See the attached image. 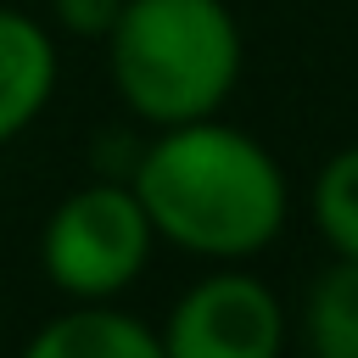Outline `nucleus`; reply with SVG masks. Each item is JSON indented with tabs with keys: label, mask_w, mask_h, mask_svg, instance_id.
Listing matches in <instances>:
<instances>
[{
	"label": "nucleus",
	"mask_w": 358,
	"mask_h": 358,
	"mask_svg": "<svg viewBox=\"0 0 358 358\" xmlns=\"http://www.w3.org/2000/svg\"><path fill=\"white\" fill-rule=\"evenodd\" d=\"M129 185L157 241L201 263H246L291 224V179L280 157L224 117L151 129Z\"/></svg>",
	"instance_id": "obj_1"
},
{
	"label": "nucleus",
	"mask_w": 358,
	"mask_h": 358,
	"mask_svg": "<svg viewBox=\"0 0 358 358\" xmlns=\"http://www.w3.org/2000/svg\"><path fill=\"white\" fill-rule=\"evenodd\" d=\"M246 39L224 0H123L106 73L140 129L218 117L241 84Z\"/></svg>",
	"instance_id": "obj_2"
},
{
	"label": "nucleus",
	"mask_w": 358,
	"mask_h": 358,
	"mask_svg": "<svg viewBox=\"0 0 358 358\" xmlns=\"http://www.w3.org/2000/svg\"><path fill=\"white\" fill-rule=\"evenodd\" d=\"M157 252V229L123 179H84L39 229V268L67 302H117Z\"/></svg>",
	"instance_id": "obj_3"
},
{
	"label": "nucleus",
	"mask_w": 358,
	"mask_h": 358,
	"mask_svg": "<svg viewBox=\"0 0 358 358\" xmlns=\"http://www.w3.org/2000/svg\"><path fill=\"white\" fill-rule=\"evenodd\" d=\"M157 341L162 358H285L291 308L263 274L218 263L168 302Z\"/></svg>",
	"instance_id": "obj_4"
},
{
	"label": "nucleus",
	"mask_w": 358,
	"mask_h": 358,
	"mask_svg": "<svg viewBox=\"0 0 358 358\" xmlns=\"http://www.w3.org/2000/svg\"><path fill=\"white\" fill-rule=\"evenodd\" d=\"M56 39L45 34L39 17L0 6V145L34 129V117L56 95Z\"/></svg>",
	"instance_id": "obj_5"
},
{
	"label": "nucleus",
	"mask_w": 358,
	"mask_h": 358,
	"mask_svg": "<svg viewBox=\"0 0 358 358\" xmlns=\"http://www.w3.org/2000/svg\"><path fill=\"white\" fill-rule=\"evenodd\" d=\"M17 358H162V341L117 302H73L67 313L45 319Z\"/></svg>",
	"instance_id": "obj_6"
},
{
	"label": "nucleus",
	"mask_w": 358,
	"mask_h": 358,
	"mask_svg": "<svg viewBox=\"0 0 358 358\" xmlns=\"http://www.w3.org/2000/svg\"><path fill=\"white\" fill-rule=\"evenodd\" d=\"M296 336L308 358H358V257H336L308 280Z\"/></svg>",
	"instance_id": "obj_7"
},
{
	"label": "nucleus",
	"mask_w": 358,
	"mask_h": 358,
	"mask_svg": "<svg viewBox=\"0 0 358 358\" xmlns=\"http://www.w3.org/2000/svg\"><path fill=\"white\" fill-rule=\"evenodd\" d=\"M313 224L336 257H358V145H341L313 179Z\"/></svg>",
	"instance_id": "obj_8"
},
{
	"label": "nucleus",
	"mask_w": 358,
	"mask_h": 358,
	"mask_svg": "<svg viewBox=\"0 0 358 358\" xmlns=\"http://www.w3.org/2000/svg\"><path fill=\"white\" fill-rule=\"evenodd\" d=\"M145 140H151V134H134V123H129V129H123V123L101 129L95 145H90V179H123V185H129L134 168H140Z\"/></svg>",
	"instance_id": "obj_9"
},
{
	"label": "nucleus",
	"mask_w": 358,
	"mask_h": 358,
	"mask_svg": "<svg viewBox=\"0 0 358 358\" xmlns=\"http://www.w3.org/2000/svg\"><path fill=\"white\" fill-rule=\"evenodd\" d=\"M50 17L67 39H101L106 45V34L123 17V0H50Z\"/></svg>",
	"instance_id": "obj_10"
}]
</instances>
